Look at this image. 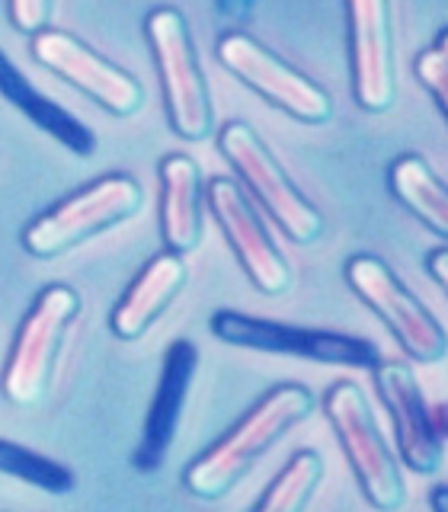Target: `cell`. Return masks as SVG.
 Returning <instances> with one entry per match:
<instances>
[{
  "instance_id": "cell-1",
  "label": "cell",
  "mask_w": 448,
  "mask_h": 512,
  "mask_svg": "<svg viewBox=\"0 0 448 512\" xmlns=\"http://www.w3.org/2000/svg\"><path fill=\"white\" fill-rule=\"evenodd\" d=\"M314 410V394L304 384H279L256 404L234 429L202 452L183 471V484L199 500H221L244 477L253 461L276 442L282 432L308 420Z\"/></svg>"
},
{
  "instance_id": "cell-2",
  "label": "cell",
  "mask_w": 448,
  "mask_h": 512,
  "mask_svg": "<svg viewBox=\"0 0 448 512\" xmlns=\"http://www.w3.org/2000/svg\"><path fill=\"white\" fill-rule=\"evenodd\" d=\"M144 205V189L125 173H112L74 192L71 199L58 202L52 212L39 215L23 231V247L39 260L71 253L87 244L90 237L103 234L116 224L135 218Z\"/></svg>"
},
{
  "instance_id": "cell-3",
  "label": "cell",
  "mask_w": 448,
  "mask_h": 512,
  "mask_svg": "<svg viewBox=\"0 0 448 512\" xmlns=\"http://www.w3.org/2000/svg\"><path fill=\"white\" fill-rule=\"evenodd\" d=\"M324 413L333 423L336 436H340V445L352 464V471L359 477L365 500L384 512L404 506L407 503L404 474H400V464L388 442H384L359 384L336 381L324 397Z\"/></svg>"
},
{
  "instance_id": "cell-4",
  "label": "cell",
  "mask_w": 448,
  "mask_h": 512,
  "mask_svg": "<svg viewBox=\"0 0 448 512\" xmlns=\"http://www.w3.org/2000/svg\"><path fill=\"white\" fill-rule=\"evenodd\" d=\"M148 42L157 61L160 87H164L167 116L173 132L186 141H202L212 135V100L199 68L196 48H192L189 29L180 10L157 7L151 10L148 23Z\"/></svg>"
},
{
  "instance_id": "cell-5",
  "label": "cell",
  "mask_w": 448,
  "mask_h": 512,
  "mask_svg": "<svg viewBox=\"0 0 448 512\" xmlns=\"http://www.w3.org/2000/svg\"><path fill=\"white\" fill-rule=\"evenodd\" d=\"M80 314V295L71 285H48L45 292L32 301V308L23 320L10 359L0 378V391L16 407L39 404L48 391V381L55 372L58 346L68 333L71 320Z\"/></svg>"
},
{
  "instance_id": "cell-6",
  "label": "cell",
  "mask_w": 448,
  "mask_h": 512,
  "mask_svg": "<svg viewBox=\"0 0 448 512\" xmlns=\"http://www.w3.org/2000/svg\"><path fill=\"white\" fill-rule=\"evenodd\" d=\"M218 148L228 157V164L237 170L244 186L253 192V199L260 202L269 218L295 240V244H314L324 237V218L317 208L301 196L292 186V180L279 167V160L269 154V148L260 141L244 122H231L218 132Z\"/></svg>"
},
{
  "instance_id": "cell-7",
  "label": "cell",
  "mask_w": 448,
  "mask_h": 512,
  "mask_svg": "<svg viewBox=\"0 0 448 512\" xmlns=\"http://www.w3.org/2000/svg\"><path fill=\"white\" fill-rule=\"evenodd\" d=\"M212 333L221 343H231V346L285 352V356H301V359L327 362V365L372 368L378 362L375 343L362 340V336L292 327V324H282V320L250 317L237 311H218L212 317Z\"/></svg>"
},
{
  "instance_id": "cell-8",
  "label": "cell",
  "mask_w": 448,
  "mask_h": 512,
  "mask_svg": "<svg viewBox=\"0 0 448 512\" xmlns=\"http://www.w3.org/2000/svg\"><path fill=\"white\" fill-rule=\"evenodd\" d=\"M346 279L368 308H372L384 324L397 336L400 349L416 362H442L448 352L445 330L420 301H416L394 272L384 266L378 256L359 253L346 263Z\"/></svg>"
},
{
  "instance_id": "cell-9",
  "label": "cell",
  "mask_w": 448,
  "mask_h": 512,
  "mask_svg": "<svg viewBox=\"0 0 448 512\" xmlns=\"http://www.w3.org/2000/svg\"><path fill=\"white\" fill-rule=\"evenodd\" d=\"M218 58L231 74H237L247 87L279 106L288 116L301 122L320 125L333 116V100L324 87H317L314 80L288 68L282 58H276L256 42L247 32H228L218 39Z\"/></svg>"
},
{
  "instance_id": "cell-10",
  "label": "cell",
  "mask_w": 448,
  "mask_h": 512,
  "mask_svg": "<svg viewBox=\"0 0 448 512\" xmlns=\"http://www.w3.org/2000/svg\"><path fill=\"white\" fill-rule=\"evenodd\" d=\"M32 55L42 68L61 74L80 93H87L112 116H135L144 106V87L132 74H125L116 64H109L96 52L74 39L64 29H39L32 32Z\"/></svg>"
},
{
  "instance_id": "cell-11",
  "label": "cell",
  "mask_w": 448,
  "mask_h": 512,
  "mask_svg": "<svg viewBox=\"0 0 448 512\" xmlns=\"http://www.w3.org/2000/svg\"><path fill=\"white\" fill-rule=\"evenodd\" d=\"M205 202L212 208L218 228L234 247L237 260L244 266L256 292L285 295L292 288V266L285 263L279 247L272 244V237L266 234L260 215L253 212L244 189L234 180H228V176H215L205 189Z\"/></svg>"
},
{
  "instance_id": "cell-12",
  "label": "cell",
  "mask_w": 448,
  "mask_h": 512,
  "mask_svg": "<svg viewBox=\"0 0 448 512\" xmlns=\"http://www.w3.org/2000/svg\"><path fill=\"white\" fill-rule=\"evenodd\" d=\"M368 372L375 375L378 397L391 413L400 458L416 474H436L445 458V439H439L432 429L429 404L416 384L413 368L394 359H378Z\"/></svg>"
},
{
  "instance_id": "cell-13",
  "label": "cell",
  "mask_w": 448,
  "mask_h": 512,
  "mask_svg": "<svg viewBox=\"0 0 448 512\" xmlns=\"http://www.w3.org/2000/svg\"><path fill=\"white\" fill-rule=\"evenodd\" d=\"M352 39V93L368 112L394 106V55H391V7L388 0H346Z\"/></svg>"
},
{
  "instance_id": "cell-14",
  "label": "cell",
  "mask_w": 448,
  "mask_h": 512,
  "mask_svg": "<svg viewBox=\"0 0 448 512\" xmlns=\"http://www.w3.org/2000/svg\"><path fill=\"white\" fill-rule=\"evenodd\" d=\"M199 368V349L189 340H176L164 352V372H160L157 394L151 400L148 410V423H144V436L135 452V468L138 471H157L160 461L167 458L176 426H180V416L186 407V397L192 388V378H196Z\"/></svg>"
},
{
  "instance_id": "cell-15",
  "label": "cell",
  "mask_w": 448,
  "mask_h": 512,
  "mask_svg": "<svg viewBox=\"0 0 448 512\" xmlns=\"http://www.w3.org/2000/svg\"><path fill=\"white\" fill-rule=\"evenodd\" d=\"M160 234L180 256L202 240V170L189 154L160 160Z\"/></svg>"
},
{
  "instance_id": "cell-16",
  "label": "cell",
  "mask_w": 448,
  "mask_h": 512,
  "mask_svg": "<svg viewBox=\"0 0 448 512\" xmlns=\"http://www.w3.org/2000/svg\"><path fill=\"white\" fill-rule=\"evenodd\" d=\"M186 282V263L180 253H160L138 272V279L128 285V292L122 295L119 308L112 311V333L119 340H138L148 333L157 317L164 314L173 298L180 295V288Z\"/></svg>"
},
{
  "instance_id": "cell-17",
  "label": "cell",
  "mask_w": 448,
  "mask_h": 512,
  "mask_svg": "<svg viewBox=\"0 0 448 512\" xmlns=\"http://www.w3.org/2000/svg\"><path fill=\"white\" fill-rule=\"evenodd\" d=\"M0 93H4L32 125H39L45 135L61 141L71 154H77V157L93 154L96 138H93L90 128L80 119H74L64 106H58L55 100H48L45 93H39L36 87H32L23 77V71L16 68L4 52H0Z\"/></svg>"
},
{
  "instance_id": "cell-18",
  "label": "cell",
  "mask_w": 448,
  "mask_h": 512,
  "mask_svg": "<svg viewBox=\"0 0 448 512\" xmlns=\"http://www.w3.org/2000/svg\"><path fill=\"white\" fill-rule=\"evenodd\" d=\"M391 192L420 218L436 237H448V196L445 186L420 154H404L391 164Z\"/></svg>"
},
{
  "instance_id": "cell-19",
  "label": "cell",
  "mask_w": 448,
  "mask_h": 512,
  "mask_svg": "<svg viewBox=\"0 0 448 512\" xmlns=\"http://www.w3.org/2000/svg\"><path fill=\"white\" fill-rule=\"evenodd\" d=\"M324 480V461L311 448H301L272 480V487L256 500V512H301Z\"/></svg>"
},
{
  "instance_id": "cell-20",
  "label": "cell",
  "mask_w": 448,
  "mask_h": 512,
  "mask_svg": "<svg viewBox=\"0 0 448 512\" xmlns=\"http://www.w3.org/2000/svg\"><path fill=\"white\" fill-rule=\"evenodd\" d=\"M0 471L55 496L74 490V474L64 468V464L45 458L39 452H29L26 445H16L7 439H0Z\"/></svg>"
},
{
  "instance_id": "cell-21",
  "label": "cell",
  "mask_w": 448,
  "mask_h": 512,
  "mask_svg": "<svg viewBox=\"0 0 448 512\" xmlns=\"http://www.w3.org/2000/svg\"><path fill=\"white\" fill-rule=\"evenodd\" d=\"M413 68H416V77H420V84L432 93V103H436L445 116L448 112V32L445 29L426 52H420Z\"/></svg>"
},
{
  "instance_id": "cell-22",
  "label": "cell",
  "mask_w": 448,
  "mask_h": 512,
  "mask_svg": "<svg viewBox=\"0 0 448 512\" xmlns=\"http://www.w3.org/2000/svg\"><path fill=\"white\" fill-rule=\"evenodd\" d=\"M52 16V0H10V20L20 32H39L48 26Z\"/></svg>"
},
{
  "instance_id": "cell-23",
  "label": "cell",
  "mask_w": 448,
  "mask_h": 512,
  "mask_svg": "<svg viewBox=\"0 0 448 512\" xmlns=\"http://www.w3.org/2000/svg\"><path fill=\"white\" fill-rule=\"evenodd\" d=\"M445 263H448V250L445 247H436V250L429 253V260H426L429 276H432V282H436L439 288L448 285V269H445Z\"/></svg>"
},
{
  "instance_id": "cell-24",
  "label": "cell",
  "mask_w": 448,
  "mask_h": 512,
  "mask_svg": "<svg viewBox=\"0 0 448 512\" xmlns=\"http://www.w3.org/2000/svg\"><path fill=\"white\" fill-rule=\"evenodd\" d=\"M429 420H432V429H436V436L445 439V436H448V426H445V404L429 407Z\"/></svg>"
},
{
  "instance_id": "cell-25",
  "label": "cell",
  "mask_w": 448,
  "mask_h": 512,
  "mask_svg": "<svg viewBox=\"0 0 448 512\" xmlns=\"http://www.w3.org/2000/svg\"><path fill=\"white\" fill-rule=\"evenodd\" d=\"M432 512H448V487L445 484L432 490Z\"/></svg>"
}]
</instances>
